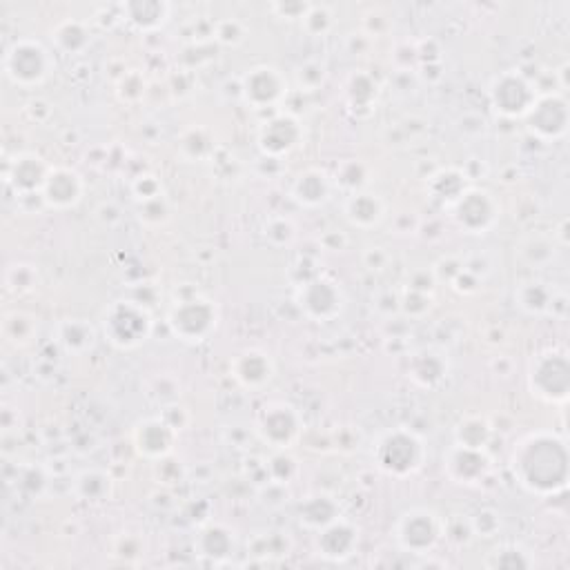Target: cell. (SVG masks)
Here are the masks:
<instances>
[{
    "label": "cell",
    "mask_w": 570,
    "mask_h": 570,
    "mask_svg": "<svg viewBox=\"0 0 570 570\" xmlns=\"http://www.w3.org/2000/svg\"><path fill=\"white\" fill-rule=\"evenodd\" d=\"M312 3H301V0H285V3H272L270 12L277 14L281 21H303L310 12Z\"/></svg>",
    "instance_id": "cell-48"
},
{
    "label": "cell",
    "mask_w": 570,
    "mask_h": 570,
    "mask_svg": "<svg viewBox=\"0 0 570 570\" xmlns=\"http://www.w3.org/2000/svg\"><path fill=\"white\" fill-rule=\"evenodd\" d=\"M388 214V205L377 192L370 190H357L350 192L343 201V216L359 230H372L383 223Z\"/></svg>",
    "instance_id": "cell-21"
},
{
    "label": "cell",
    "mask_w": 570,
    "mask_h": 570,
    "mask_svg": "<svg viewBox=\"0 0 570 570\" xmlns=\"http://www.w3.org/2000/svg\"><path fill=\"white\" fill-rule=\"evenodd\" d=\"M234 548V533L223 524H208L199 530V535L194 539V550L196 555L208 559L212 564H223L225 559H230Z\"/></svg>",
    "instance_id": "cell-25"
},
{
    "label": "cell",
    "mask_w": 570,
    "mask_h": 570,
    "mask_svg": "<svg viewBox=\"0 0 570 570\" xmlns=\"http://www.w3.org/2000/svg\"><path fill=\"white\" fill-rule=\"evenodd\" d=\"M303 141V127L297 116L279 112L259 127L257 145L265 159L277 161L297 150Z\"/></svg>",
    "instance_id": "cell-14"
},
{
    "label": "cell",
    "mask_w": 570,
    "mask_h": 570,
    "mask_svg": "<svg viewBox=\"0 0 570 570\" xmlns=\"http://www.w3.org/2000/svg\"><path fill=\"white\" fill-rule=\"evenodd\" d=\"M537 92L524 74L515 70L497 74L488 85V101L493 110L506 119H524L530 105L535 103Z\"/></svg>",
    "instance_id": "cell-11"
},
{
    "label": "cell",
    "mask_w": 570,
    "mask_h": 570,
    "mask_svg": "<svg viewBox=\"0 0 570 570\" xmlns=\"http://www.w3.org/2000/svg\"><path fill=\"white\" fill-rule=\"evenodd\" d=\"M297 81H299L301 90H306V92L319 90L323 81H326V67L317 61L303 63V65H299V70H297Z\"/></svg>",
    "instance_id": "cell-46"
},
{
    "label": "cell",
    "mask_w": 570,
    "mask_h": 570,
    "mask_svg": "<svg viewBox=\"0 0 570 570\" xmlns=\"http://www.w3.org/2000/svg\"><path fill=\"white\" fill-rule=\"evenodd\" d=\"M446 535V524L432 508H410L395 524V542L408 555H428Z\"/></svg>",
    "instance_id": "cell-7"
},
{
    "label": "cell",
    "mask_w": 570,
    "mask_h": 570,
    "mask_svg": "<svg viewBox=\"0 0 570 570\" xmlns=\"http://www.w3.org/2000/svg\"><path fill=\"white\" fill-rule=\"evenodd\" d=\"M510 473L530 495L553 497L568 486L570 452L562 435L535 430L510 452Z\"/></svg>",
    "instance_id": "cell-1"
},
{
    "label": "cell",
    "mask_w": 570,
    "mask_h": 570,
    "mask_svg": "<svg viewBox=\"0 0 570 570\" xmlns=\"http://www.w3.org/2000/svg\"><path fill=\"white\" fill-rule=\"evenodd\" d=\"M176 437H179V430H176L165 417L141 419L132 432L136 452L150 461H161L170 455L174 450Z\"/></svg>",
    "instance_id": "cell-17"
},
{
    "label": "cell",
    "mask_w": 570,
    "mask_h": 570,
    "mask_svg": "<svg viewBox=\"0 0 570 570\" xmlns=\"http://www.w3.org/2000/svg\"><path fill=\"white\" fill-rule=\"evenodd\" d=\"M74 495L83 504H105L112 497V477L105 470L87 468L74 479Z\"/></svg>",
    "instance_id": "cell-27"
},
{
    "label": "cell",
    "mask_w": 570,
    "mask_h": 570,
    "mask_svg": "<svg viewBox=\"0 0 570 570\" xmlns=\"http://www.w3.org/2000/svg\"><path fill=\"white\" fill-rule=\"evenodd\" d=\"M297 470H299L297 461H294L290 455H285V450H279L268 464V473H270L272 484H281V486L290 484V479L297 475Z\"/></svg>",
    "instance_id": "cell-44"
},
{
    "label": "cell",
    "mask_w": 570,
    "mask_h": 570,
    "mask_svg": "<svg viewBox=\"0 0 570 570\" xmlns=\"http://www.w3.org/2000/svg\"><path fill=\"white\" fill-rule=\"evenodd\" d=\"M375 464L388 477L406 479L421 470L426 461V446L417 432L410 428H392L377 439Z\"/></svg>",
    "instance_id": "cell-3"
},
{
    "label": "cell",
    "mask_w": 570,
    "mask_h": 570,
    "mask_svg": "<svg viewBox=\"0 0 570 570\" xmlns=\"http://www.w3.org/2000/svg\"><path fill=\"white\" fill-rule=\"evenodd\" d=\"M172 5L165 0H127L121 5L123 21L130 23L136 32L154 34L170 21Z\"/></svg>",
    "instance_id": "cell-22"
},
{
    "label": "cell",
    "mask_w": 570,
    "mask_h": 570,
    "mask_svg": "<svg viewBox=\"0 0 570 570\" xmlns=\"http://www.w3.org/2000/svg\"><path fill=\"white\" fill-rule=\"evenodd\" d=\"M528 388L546 404L562 406L570 395V359L564 348H546L528 363Z\"/></svg>",
    "instance_id": "cell-5"
},
{
    "label": "cell",
    "mask_w": 570,
    "mask_h": 570,
    "mask_svg": "<svg viewBox=\"0 0 570 570\" xmlns=\"http://www.w3.org/2000/svg\"><path fill=\"white\" fill-rule=\"evenodd\" d=\"M341 517V508L330 495H310L299 504V522L308 530H321Z\"/></svg>",
    "instance_id": "cell-29"
},
{
    "label": "cell",
    "mask_w": 570,
    "mask_h": 570,
    "mask_svg": "<svg viewBox=\"0 0 570 570\" xmlns=\"http://www.w3.org/2000/svg\"><path fill=\"white\" fill-rule=\"evenodd\" d=\"M136 212H139V221L150 225V228H156V225L165 223L170 219V205H167L165 196H159V199L145 201V203H136Z\"/></svg>",
    "instance_id": "cell-42"
},
{
    "label": "cell",
    "mask_w": 570,
    "mask_h": 570,
    "mask_svg": "<svg viewBox=\"0 0 570 570\" xmlns=\"http://www.w3.org/2000/svg\"><path fill=\"white\" fill-rule=\"evenodd\" d=\"M294 301L310 321L317 323L339 319L343 310H346V292H343L341 283L323 277V274H314V277L301 281L297 285Z\"/></svg>",
    "instance_id": "cell-8"
},
{
    "label": "cell",
    "mask_w": 570,
    "mask_h": 570,
    "mask_svg": "<svg viewBox=\"0 0 570 570\" xmlns=\"http://www.w3.org/2000/svg\"><path fill=\"white\" fill-rule=\"evenodd\" d=\"M179 145H181V152L185 159H190V161H201L214 150L210 134L205 132L203 127H192V130L185 132L181 136Z\"/></svg>",
    "instance_id": "cell-38"
},
{
    "label": "cell",
    "mask_w": 570,
    "mask_h": 570,
    "mask_svg": "<svg viewBox=\"0 0 570 570\" xmlns=\"http://www.w3.org/2000/svg\"><path fill=\"white\" fill-rule=\"evenodd\" d=\"M448 370L450 366L446 352L437 348H421L412 352L408 359V377L419 388H437L448 377Z\"/></svg>",
    "instance_id": "cell-24"
},
{
    "label": "cell",
    "mask_w": 570,
    "mask_h": 570,
    "mask_svg": "<svg viewBox=\"0 0 570 570\" xmlns=\"http://www.w3.org/2000/svg\"><path fill=\"white\" fill-rule=\"evenodd\" d=\"M49 170H52V163H47L41 154L21 152L5 163V183L21 199L41 196Z\"/></svg>",
    "instance_id": "cell-15"
},
{
    "label": "cell",
    "mask_w": 570,
    "mask_h": 570,
    "mask_svg": "<svg viewBox=\"0 0 570 570\" xmlns=\"http://www.w3.org/2000/svg\"><path fill=\"white\" fill-rule=\"evenodd\" d=\"M265 239H268L274 248H283L294 239V225L290 219H283V216H277V219H270L265 223Z\"/></svg>",
    "instance_id": "cell-45"
},
{
    "label": "cell",
    "mask_w": 570,
    "mask_h": 570,
    "mask_svg": "<svg viewBox=\"0 0 570 570\" xmlns=\"http://www.w3.org/2000/svg\"><path fill=\"white\" fill-rule=\"evenodd\" d=\"M52 41L58 52L63 54H83L92 43V34L85 23L76 18H67L52 29Z\"/></svg>",
    "instance_id": "cell-31"
},
{
    "label": "cell",
    "mask_w": 570,
    "mask_h": 570,
    "mask_svg": "<svg viewBox=\"0 0 570 570\" xmlns=\"http://www.w3.org/2000/svg\"><path fill=\"white\" fill-rule=\"evenodd\" d=\"M83 194H85V181L74 167L52 165L41 192V199L47 210H56V212L74 210L76 205L83 201Z\"/></svg>",
    "instance_id": "cell-16"
},
{
    "label": "cell",
    "mask_w": 570,
    "mask_h": 570,
    "mask_svg": "<svg viewBox=\"0 0 570 570\" xmlns=\"http://www.w3.org/2000/svg\"><path fill=\"white\" fill-rule=\"evenodd\" d=\"M490 437H493V428H490L488 421L479 415H466L461 417V421L455 428V444L486 450L490 444Z\"/></svg>",
    "instance_id": "cell-34"
},
{
    "label": "cell",
    "mask_w": 570,
    "mask_h": 570,
    "mask_svg": "<svg viewBox=\"0 0 570 570\" xmlns=\"http://www.w3.org/2000/svg\"><path fill=\"white\" fill-rule=\"evenodd\" d=\"M230 372L243 390L259 392L274 379L277 366H274V359L265 350L245 348L232 359Z\"/></svg>",
    "instance_id": "cell-19"
},
{
    "label": "cell",
    "mask_w": 570,
    "mask_h": 570,
    "mask_svg": "<svg viewBox=\"0 0 570 570\" xmlns=\"http://www.w3.org/2000/svg\"><path fill=\"white\" fill-rule=\"evenodd\" d=\"M366 181H368V167L361 161H346L337 170V185H341V188L348 192L366 190L363 188Z\"/></svg>",
    "instance_id": "cell-39"
},
{
    "label": "cell",
    "mask_w": 570,
    "mask_h": 570,
    "mask_svg": "<svg viewBox=\"0 0 570 570\" xmlns=\"http://www.w3.org/2000/svg\"><path fill=\"white\" fill-rule=\"evenodd\" d=\"M450 216L459 230L466 234H486L497 225L501 205L493 192L486 188H468L461 192L450 205Z\"/></svg>",
    "instance_id": "cell-9"
},
{
    "label": "cell",
    "mask_w": 570,
    "mask_h": 570,
    "mask_svg": "<svg viewBox=\"0 0 570 570\" xmlns=\"http://www.w3.org/2000/svg\"><path fill=\"white\" fill-rule=\"evenodd\" d=\"M484 564L493 570H526L535 566V557L522 544L506 542L490 550Z\"/></svg>",
    "instance_id": "cell-32"
},
{
    "label": "cell",
    "mask_w": 570,
    "mask_h": 570,
    "mask_svg": "<svg viewBox=\"0 0 570 570\" xmlns=\"http://www.w3.org/2000/svg\"><path fill=\"white\" fill-rule=\"evenodd\" d=\"M130 190H132L136 203H145V201L159 199V196H165L161 179L152 172H143L139 176H134Z\"/></svg>",
    "instance_id": "cell-40"
},
{
    "label": "cell",
    "mask_w": 570,
    "mask_h": 570,
    "mask_svg": "<svg viewBox=\"0 0 570 570\" xmlns=\"http://www.w3.org/2000/svg\"><path fill=\"white\" fill-rule=\"evenodd\" d=\"M152 330V314L139 301H114L101 314L103 337L116 350L141 348L152 337Z\"/></svg>",
    "instance_id": "cell-2"
},
{
    "label": "cell",
    "mask_w": 570,
    "mask_h": 570,
    "mask_svg": "<svg viewBox=\"0 0 570 570\" xmlns=\"http://www.w3.org/2000/svg\"><path fill=\"white\" fill-rule=\"evenodd\" d=\"M290 196L294 203H299L301 208H321L326 205L332 196V179L326 170L319 167H310L303 170L297 179L290 185Z\"/></svg>",
    "instance_id": "cell-23"
},
{
    "label": "cell",
    "mask_w": 570,
    "mask_h": 570,
    "mask_svg": "<svg viewBox=\"0 0 570 570\" xmlns=\"http://www.w3.org/2000/svg\"><path fill=\"white\" fill-rule=\"evenodd\" d=\"M468 188V176L464 170H457V167H446V170H439L432 176L428 183L430 194L435 196L437 201H444L450 205L457 196Z\"/></svg>",
    "instance_id": "cell-33"
},
{
    "label": "cell",
    "mask_w": 570,
    "mask_h": 570,
    "mask_svg": "<svg viewBox=\"0 0 570 570\" xmlns=\"http://www.w3.org/2000/svg\"><path fill=\"white\" fill-rule=\"evenodd\" d=\"M501 528V515L495 508H481L470 517V530L477 537H495Z\"/></svg>",
    "instance_id": "cell-43"
},
{
    "label": "cell",
    "mask_w": 570,
    "mask_h": 570,
    "mask_svg": "<svg viewBox=\"0 0 570 570\" xmlns=\"http://www.w3.org/2000/svg\"><path fill=\"white\" fill-rule=\"evenodd\" d=\"M399 303H401V310L410 314V317H424V314L430 310L428 292H419L412 288L399 299Z\"/></svg>",
    "instance_id": "cell-49"
},
{
    "label": "cell",
    "mask_w": 570,
    "mask_h": 570,
    "mask_svg": "<svg viewBox=\"0 0 570 570\" xmlns=\"http://www.w3.org/2000/svg\"><path fill=\"white\" fill-rule=\"evenodd\" d=\"M216 41L223 43V45H228V47H237L245 41V27L241 21H237V18H225V21L221 23H216Z\"/></svg>",
    "instance_id": "cell-47"
},
{
    "label": "cell",
    "mask_w": 570,
    "mask_h": 570,
    "mask_svg": "<svg viewBox=\"0 0 570 570\" xmlns=\"http://www.w3.org/2000/svg\"><path fill=\"white\" fill-rule=\"evenodd\" d=\"M145 94V81L139 72H127L123 74L121 83H119V96L127 103L139 101V98Z\"/></svg>",
    "instance_id": "cell-50"
},
{
    "label": "cell",
    "mask_w": 570,
    "mask_h": 570,
    "mask_svg": "<svg viewBox=\"0 0 570 570\" xmlns=\"http://www.w3.org/2000/svg\"><path fill=\"white\" fill-rule=\"evenodd\" d=\"M519 254H522V259L528 265L539 268V265H546L555 257V243L542 237V234H530V237L519 243Z\"/></svg>",
    "instance_id": "cell-36"
},
{
    "label": "cell",
    "mask_w": 570,
    "mask_h": 570,
    "mask_svg": "<svg viewBox=\"0 0 570 570\" xmlns=\"http://www.w3.org/2000/svg\"><path fill=\"white\" fill-rule=\"evenodd\" d=\"M379 98V83L366 72H355L346 83L348 107L357 116H366L375 110Z\"/></svg>",
    "instance_id": "cell-28"
},
{
    "label": "cell",
    "mask_w": 570,
    "mask_h": 570,
    "mask_svg": "<svg viewBox=\"0 0 570 570\" xmlns=\"http://www.w3.org/2000/svg\"><path fill=\"white\" fill-rule=\"evenodd\" d=\"M553 288L548 283L528 279L522 281L515 288V303L519 310H524L530 317H542L550 312V303H553Z\"/></svg>",
    "instance_id": "cell-30"
},
{
    "label": "cell",
    "mask_w": 570,
    "mask_h": 570,
    "mask_svg": "<svg viewBox=\"0 0 570 570\" xmlns=\"http://www.w3.org/2000/svg\"><path fill=\"white\" fill-rule=\"evenodd\" d=\"M38 283V272L34 265H27V263H14L9 265L7 272H5V288L7 292H14V294H25V292H32Z\"/></svg>",
    "instance_id": "cell-37"
},
{
    "label": "cell",
    "mask_w": 570,
    "mask_h": 570,
    "mask_svg": "<svg viewBox=\"0 0 570 570\" xmlns=\"http://www.w3.org/2000/svg\"><path fill=\"white\" fill-rule=\"evenodd\" d=\"M56 341L67 355H85L96 346V330L85 319H63L56 326Z\"/></svg>",
    "instance_id": "cell-26"
},
{
    "label": "cell",
    "mask_w": 570,
    "mask_h": 570,
    "mask_svg": "<svg viewBox=\"0 0 570 570\" xmlns=\"http://www.w3.org/2000/svg\"><path fill=\"white\" fill-rule=\"evenodd\" d=\"M301 25L310 36H326L334 25L332 9L328 5H312L306 18L301 21Z\"/></svg>",
    "instance_id": "cell-41"
},
{
    "label": "cell",
    "mask_w": 570,
    "mask_h": 570,
    "mask_svg": "<svg viewBox=\"0 0 570 570\" xmlns=\"http://www.w3.org/2000/svg\"><path fill=\"white\" fill-rule=\"evenodd\" d=\"M444 470L450 481L461 486H475L484 481L490 470V459L484 450L468 446H450L444 457Z\"/></svg>",
    "instance_id": "cell-20"
},
{
    "label": "cell",
    "mask_w": 570,
    "mask_h": 570,
    "mask_svg": "<svg viewBox=\"0 0 570 570\" xmlns=\"http://www.w3.org/2000/svg\"><path fill=\"white\" fill-rule=\"evenodd\" d=\"M3 70L9 83L23 87V90H34L54 74L56 58L36 38H18L7 47Z\"/></svg>",
    "instance_id": "cell-4"
},
{
    "label": "cell",
    "mask_w": 570,
    "mask_h": 570,
    "mask_svg": "<svg viewBox=\"0 0 570 570\" xmlns=\"http://www.w3.org/2000/svg\"><path fill=\"white\" fill-rule=\"evenodd\" d=\"M524 119L530 134H535L539 141L564 139L570 125L568 101L564 98V94L559 92L537 96Z\"/></svg>",
    "instance_id": "cell-12"
},
{
    "label": "cell",
    "mask_w": 570,
    "mask_h": 570,
    "mask_svg": "<svg viewBox=\"0 0 570 570\" xmlns=\"http://www.w3.org/2000/svg\"><path fill=\"white\" fill-rule=\"evenodd\" d=\"M359 528L346 517H337L328 526L317 530V553L328 562L341 564L357 553Z\"/></svg>",
    "instance_id": "cell-18"
},
{
    "label": "cell",
    "mask_w": 570,
    "mask_h": 570,
    "mask_svg": "<svg viewBox=\"0 0 570 570\" xmlns=\"http://www.w3.org/2000/svg\"><path fill=\"white\" fill-rule=\"evenodd\" d=\"M288 94V78L274 65H254L241 78V96L254 110L279 105Z\"/></svg>",
    "instance_id": "cell-13"
},
{
    "label": "cell",
    "mask_w": 570,
    "mask_h": 570,
    "mask_svg": "<svg viewBox=\"0 0 570 570\" xmlns=\"http://www.w3.org/2000/svg\"><path fill=\"white\" fill-rule=\"evenodd\" d=\"M257 435L274 450H288L297 444L303 430V417L288 401H270L257 415Z\"/></svg>",
    "instance_id": "cell-10"
},
{
    "label": "cell",
    "mask_w": 570,
    "mask_h": 570,
    "mask_svg": "<svg viewBox=\"0 0 570 570\" xmlns=\"http://www.w3.org/2000/svg\"><path fill=\"white\" fill-rule=\"evenodd\" d=\"M36 330H38V323L32 314H27V312L12 310L3 317V337L7 343H12V346L16 348L29 346L32 339L36 337Z\"/></svg>",
    "instance_id": "cell-35"
},
{
    "label": "cell",
    "mask_w": 570,
    "mask_h": 570,
    "mask_svg": "<svg viewBox=\"0 0 570 570\" xmlns=\"http://www.w3.org/2000/svg\"><path fill=\"white\" fill-rule=\"evenodd\" d=\"M165 323L172 337L196 346V343L210 339L216 326H219V308H216L212 299L192 294V297L174 303L170 312H167Z\"/></svg>",
    "instance_id": "cell-6"
}]
</instances>
